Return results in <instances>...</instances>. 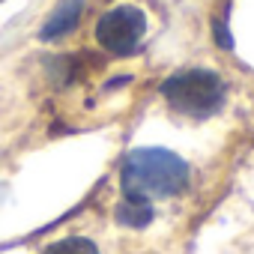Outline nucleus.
<instances>
[{
	"label": "nucleus",
	"instance_id": "f257e3e1",
	"mask_svg": "<svg viewBox=\"0 0 254 254\" xmlns=\"http://www.w3.org/2000/svg\"><path fill=\"white\" fill-rule=\"evenodd\" d=\"M123 191L141 197H171L180 194L189 183V165L159 147L135 150L123 162Z\"/></svg>",
	"mask_w": 254,
	"mask_h": 254
},
{
	"label": "nucleus",
	"instance_id": "f03ea898",
	"mask_svg": "<svg viewBox=\"0 0 254 254\" xmlns=\"http://www.w3.org/2000/svg\"><path fill=\"white\" fill-rule=\"evenodd\" d=\"M162 96L168 105L186 117H212L224 102V87L215 72L189 69L177 72L162 84Z\"/></svg>",
	"mask_w": 254,
	"mask_h": 254
},
{
	"label": "nucleus",
	"instance_id": "7ed1b4c3",
	"mask_svg": "<svg viewBox=\"0 0 254 254\" xmlns=\"http://www.w3.org/2000/svg\"><path fill=\"white\" fill-rule=\"evenodd\" d=\"M147 33V15L138 6H117L96 24V42L108 54H132Z\"/></svg>",
	"mask_w": 254,
	"mask_h": 254
},
{
	"label": "nucleus",
	"instance_id": "20e7f679",
	"mask_svg": "<svg viewBox=\"0 0 254 254\" xmlns=\"http://www.w3.org/2000/svg\"><path fill=\"white\" fill-rule=\"evenodd\" d=\"M81 9H84V0H60V3L54 6V12L45 18L39 36L42 39H57V36L75 30V24L81 18Z\"/></svg>",
	"mask_w": 254,
	"mask_h": 254
},
{
	"label": "nucleus",
	"instance_id": "39448f33",
	"mask_svg": "<svg viewBox=\"0 0 254 254\" xmlns=\"http://www.w3.org/2000/svg\"><path fill=\"white\" fill-rule=\"evenodd\" d=\"M117 221L126 224V227H147V224L153 221L150 197L126 194V191H123V200H120V206H117Z\"/></svg>",
	"mask_w": 254,
	"mask_h": 254
},
{
	"label": "nucleus",
	"instance_id": "423d86ee",
	"mask_svg": "<svg viewBox=\"0 0 254 254\" xmlns=\"http://www.w3.org/2000/svg\"><path fill=\"white\" fill-rule=\"evenodd\" d=\"M42 254H99V248L84 236H69V239H60V242L48 245Z\"/></svg>",
	"mask_w": 254,
	"mask_h": 254
},
{
	"label": "nucleus",
	"instance_id": "0eeeda50",
	"mask_svg": "<svg viewBox=\"0 0 254 254\" xmlns=\"http://www.w3.org/2000/svg\"><path fill=\"white\" fill-rule=\"evenodd\" d=\"M215 42L221 48H230L233 39H230V30H227V9L221 12V18H215Z\"/></svg>",
	"mask_w": 254,
	"mask_h": 254
}]
</instances>
